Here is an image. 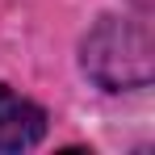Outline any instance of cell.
<instances>
[{
    "label": "cell",
    "mask_w": 155,
    "mask_h": 155,
    "mask_svg": "<svg viewBox=\"0 0 155 155\" xmlns=\"http://www.w3.org/2000/svg\"><path fill=\"white\" fill-rule=\"evenodd\" d=\"M46 134V113L0 84V151H29Z\"/></svg>",
    "instance_id": "obj_2"
},
{
    "label": "cell",
    "mask_w": 155,
    "mask_h": 155,
    "mask_svg": "<svg viewBox=\"0 0 155 155\" xmlns=\"http://www.w3.org/2000/svg\"><path fill=\"white\" fill-rule=\"evenodd\" d=\"M84 71L105 88L147 84V76H151L147 29L126 25V21H105L101 29H92L88 42H84Z\"/></svg>",
    "instance_id": "obj_1"
}]
</instances>
